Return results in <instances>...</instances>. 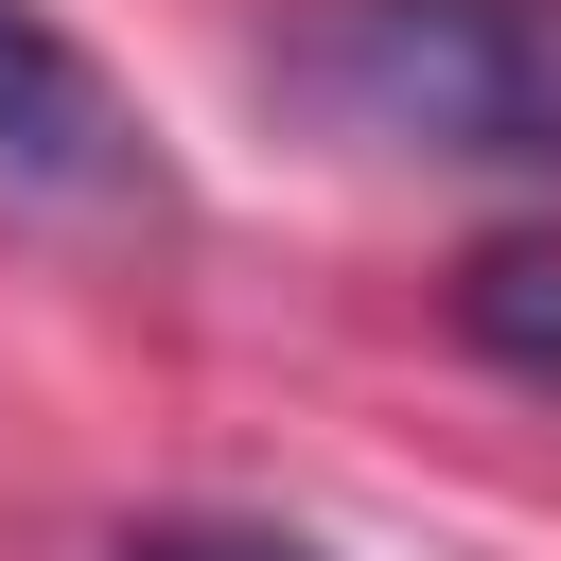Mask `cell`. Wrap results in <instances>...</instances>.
<instances>
[{
  "instance_id": "obj_1",
  "label": "cell",
  "mask_w": 561,
  "mask_h": 561,
  "mask_svg": "<svg viewBox=\"0 0 561 561\" xmlns=\"http://www.w3.org/2000/svg\"><path fill=\"white\" fill-rule=\"evenodd\" d=\"M280 70L386 158L561 175V0H316Z\"/></svg>"
},
{
  "instance_id": "obj_2",
  "label": "cell",
  "mask_w": 561,
  "mask_h": 561,
  "mask_svg": "<svg viewBox=\"0 0 561 561\" xmlns=\"http://www.w3.org/2000/svg\"><path fill=\"white\" fill-rule=\"evenodd\" d=\"M0 193H18V210H70V228H140V210H175L158 123L123 105V70H105L53 0H0Z\"/></svg>"
},
{
  "instance_id": "obj_3",
  "label": "cell",
  "mask_w": 561,
  "mask_h": 561,
  "mask_svg": "<svg viewBox=\"0 0 561 561\" xmlns=\"http://www.w3.org/2000/svg\"><path fill=\"white\" fill-rule=\"evenodd\" d=\"M456 333L508 368V386H561V228H491L456 263Z\"/></svg>"
},
{
  "instance_id": "obj_4",
  "label": "cell",
  "mask_w": 561,
  "mask_h": 561,
  "mask_svg": "<svg viewBox=\"0 0 561 561\" xmlns=\"http://www.w3.org/2000/svg\"><path fill=\"white\" fill-rule=\"evenodd\" d=\"M123 561H333V543H298V526H228V508H158V526H123Z\"/></svg>"
}]
</instances>
